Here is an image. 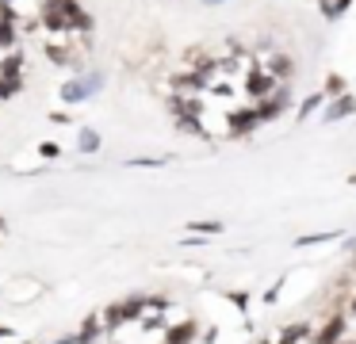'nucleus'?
Wrapping results in <instances>:
<instances>
[{
    "instance_id": "nucleus-1",
    "label": "nucleus",
    "mask_w": 356,
    "mask_h": 344,
    "mask_svg": "<svg viewBox=\"0 0 356 344\" xmlns=\"http://www.w3.org/2000/svg\"><path fill=\"white\" fill-rule=\"evenodd\" d=\"M280 88H284V81H276V76H272L268 69H261V65H253V69L245 73V92H249V99H253V104L276 96Z\"/></svg>"
},
{
    "instance_id": "nucleus-10",
    "label": "nucleus",
    "mask_w": 356,
    "mask_h": 344,
    "mask_svg": "<svg viewBox=\"0 0 356 344\" xmlns=\"http://www.w3.org/2000/svg\"><path fill=\"white\" fill-rule=\"evenodd\" d=\"M322 104H330V99H325L322 92H314V96H307V99H302V107H299V119H307V115H314Z\"/></svg>"
},
{
    "instance_id": "nucleus-12",
    "label": "nucleus",
    "mask_w": 356,
    "mask_h": 344,
    "mask_svg": "<svg viewBox=\"0 0 356 344\" xmlns=\"http://www.w3.org/2000/svg\"><path fill=\"white\" fill-rule=\"evenodd\" d=\"M100 149V134L96 130H81V153H92Z\"/></svg>"
},
{
    "instance_id": "nucleus-2",
    "label": "nucleus",
    "mask_w": 356,
    "mask_h": 344,
    "mask_svg": "<svg viewBox=\"0 0 356 344\" xmlns=\"http://www.w3.org/2000/svg\"><path fill=\"white\" fill-rule=\"evenodd\" d=\"M100 84H104L100 73H81V76H73V81L62 84V104H81V99H88L92 92H100Z\"/></svg>"
},
{
    "instance_id": "nucleus-13",
    "label": "nucleus",
    "mask_w": 356,
    "mask_h": 344,
    "mask_svg": "<svg viewBox=\"0 0 356 344\" xmlns=\"http://www.w3.org/2000/svg\"><path fill=\"white\" fill-rule=\"evenodd\" d=\"M333 237H341L337 229L333 234H307V237H299V245H318V241H333Z\"/></svg>"
},
{
    "instance_id": "nucleus-16",
    "label": "nucleus",
    "mask_w": 356,
    "mask_h": 344,
    "mask_svg": "<svg viewBox=\"0 0 356 344\" xmlns=\"http://www.w3.org/2000/svg\"><path fill=\"white\" fill-rule=\"evenodd\" d=\"M348 183H353V188H356V172H353V176H348Z\"/></svg>"
},
{
    "instance_id": "nucleus-11",
    "label": "nucleus",
    "mask_w": 356,
    "mask_h": 344,
    "mask_svg": "<svg viewBox=\"0 0 356 344\" xmlns=\"http://www.w3.org/2000/svg\"><path fill=\"white\" fill-rule=\"evenodd\" d=\"M192 234H200V237H218L222 234V222H192Z\"/></svg>"
},
{
    "instance_id": "nucleus-5",
    "label": "nucleus",
    "mask_w": 356,
    "mask_h": 344,
    "mask_svg": "<svg viewBox=\"0 0 356 344\" xmlns=\"http://www.w3.org/2000/svg\"><path fill=\"white\" fill-rule=\"evenodd\" d=\"M287 104H291V92H287V84H284L276 96L261 99V104H253V107H257V115H261V122H272V119H280V115L287 111Z\"/></svg>"
},
{
    "instance_id": "nucleus-9",
    "label": "nucleus",
    "mask_w": 356,
    "mask_h": 344,
    "mask_svg": "<svg viewBox=\"0 0 356 344\" xmlns=\"http://www.w3.org/2000/svg\"><path fill=\"white\" fill-rule=\"evenodd\" d=\"M348 4H353V0H322V15L325 19H341V12H348Z\"/></svg>"
},
{
    "instance_id": "nucleus-7",
    "label": "nucleus",
    "mask_w": 356,
    "mask_h": 344,
    "mask_svg": "<svg viewBox=\"0 0 356 344\" xmlns=\"http://www.w3.org/2000/svg\"><path fill=\"white\" fill-rule=\"evenodd\" d=\"M195 336V321H177V325L165 329V344H192Z\"/></svg>"
},
{
    "instance_id": "nucleus-14",
    "label": "nucleus",
    "mask_w": 356,
    "mask_h": 344,
    "mask_svg": "<svg viewBox=\"0 0 356 344\" xmlns=\"http://www.w3.org/2000/svg\"><path fill=\"white\" fill-rule=\"evenodd\" d=\"M226 298H230V302L238 306V310H249V290H230Z\"/></svg>"
},
{
    "instance_id": "nucleus-19",
    "label": "nucleus",
    "mask_w": 356,
    "mask_h": 344,
    "mask_svg": "<svg viewBox=\"0 0 356 344\" xmlns=\"http://www.w3.org/2000/svg\"><path fill=\"white\" fill-rule=\"evenodd\" d=\"M0 226H4V218H0Z\"/></svg>"
},
{
    "instance_id": "nucleus-3",
    "label": "nucleus",
    "mask_w": 356,
    "mask_h": 344,
    "mask_svg": "<svg viewBox=\"0 0 356 344\" xmlns=\"http://www.w3.org/2000/svg\"><path fill=\"white\" fill-rule=\"evenodd\" d=\"M257 126H261V115H257L253 104H249V107H234V111L226 115V134H230V138H245V134H253Z\"/></svg>"
},
{
    "instance_id": "nucleus-15",
    "label": "nucleus",
    "mask_w": 356,
    "mask_h": 344,
    "mask_svg": "<svg viewBox=\"0 0 356 344\" xmlns=\"http://www.w3.org/2000/svg\"><path fill=\"white\" fill-rule=\"evenodd\" d=\"M39 153H42V157H58V145H54V142H47Z\"/></svg>"
},
{
    "instance_id": "nucleus-17",
    "label": "nucleus",
    "mask_w": 356,
    "mask_h": 344,
    "mask_svg": "<svg viewBox=\"0 0 356 344\" xmlns=\"http://www.w3.org/2000/svg\"><path fill=\"white\" fill-rule=\"evenodd\" d=\"M341 344H356V341H341Z\"/></svg>"
},
{
    "instance_id": "nucleus-4",
    "label": "nucleus",
    "mask_w": 356,
    "mask_h": 344,
    "mask_svg": "<svg viewBox=\"0 0 356 344\" xmlns=\"http://www.w3.org/2000/svg\"><path fill=\"white\" fill-rule=\"evenodd\" d=\"M345 329H348V318L337 310V313H330L314 333H310V344H341L345 341Z\"/></svg>"
},
{
    "instance_id": "nucleus-6",
    "label": "nucleus",
    "mask_w": 356,
    "mask_h": 344,
    "mask_svg": "<svg viewBox=\"0 0 356 344\" xmlns=\"http://www.w3.org/2000/svg\"><path fill=\"white\" fill-rule=\"evenodd\" d=\"M345 115H356V96H337V99H330V107H325V122H337V119H345Z\"/></svg>"
},
{
    "instance_id": "nucleus-8",
    "label": "nucleus",
    "mask_w": 356,
    "mask_h": 344,
    "mask_svg": "<svg viewBox=\"0 0 356 344\" xmlns=\"http://www.w3.org/2000/svg\"><path fill=\"white\" fill-rule=\"evenodd\" d=\"M322 96L325 99H337V96H345V76H325V84H322Z\"/></svg>"
},
{
    "instance_id": "nucleus-18",
    "label": "nucleus",
    "mask_w": 356,
    "mask_h": 344,
    "mask_svg": "<svg viewBox=\"0 0 356 344\" xmlns=\"http://www.w3.org/2000/svg\"><path fill=\"white\" fill-rule=\"evenodd\" d=\"M207 4H218V0H207Z\"/></svg>"
}]
</instances>
